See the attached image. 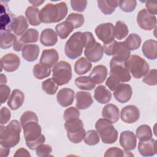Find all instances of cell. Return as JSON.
<instances>
[{
  "label": "cell",
  "instance_id": "26",
  "mask_svg": "<svg viewBox=\"0 0 157 157\" xmlns=\"http://www.w3.org/2000/svg\"><path fill=\"white\" fill-rule=\"evenodd\" d=\"M56 32L51 28L44 29L40 34V42L46 47L53 46L58 41V36Z\"/></svg>",
  "mask_w": 157,
  "mask_h": 157
},
{
  "label": "cell",
  "instance_id": "25",
  "mask_svg": "<svg viewBox=\"0 0 157 157\" xmlns=\"http://www.w3.org/2000/svg\"><path fill=\"white\" fill-rule=\"evenodd\" d=\"M144 55L149 59L154 60L157 58V42L153 39L145 40L142 47Z\"/></svg>",
  "mask_w": 157,
  "mask_h": 157
},
{
  "label": "cell",
  "instance_id": "5",
  "mask_svg": "<svg viewBox=\"0 0 157 157\" xmlns=\"http://www.w3.org/2000/svg\"><path fill=\"white\" fill-rule=\"evenodd\" d=\"M95 128L103 143L110 144L117 141L118 136V131L112 125V123L108 120L99 118L95 124Z\"/></svg>",
  "mask_w": 157,
  "mask_h": 157
},
{
  "label": "cell",
  "instance_id": "40",
  "mask_svg": "<svg viewBox=\"0 0 157 157\" xmlns=\"http://www.w3.org/2000/svg\"><path fill=\"white\" fill-rule=\"evenodd\" d=\"M124 42L129 50H135L140 47L142 39L139 35L132 33L128 36Z\"/></svg>",
  "mask_w": 157,
  "mask_h": 157
},
{
  "label": "cell",
  "instance_id": "19",
  "mask_svg": "<svg viewBox=\"0 0 157 157\" xmlns=\"http://www.w3.org/2000/svg\"><path fill=\"white\" fill-rule=\"evenodd\" d=\"M157 141L151 138L145 141H139L138 144V150L143 156H151L156 153Z\"/></svg>",
  "mask_w": 157,
  "mask_h": 157
},
{
  "label": "cell",
  "instance_id": "52",
  "mask_svg": "<svg viewBox=\"0 0 157 157\" xmlns=\"http://www.w3.org/2000/svg\"><path fill=\"white\" fill-rule=\"evenodd\" d=\"M71 5L72 9L77 12H83L87 6V1H71Z\"/></svg>",
  "mask_w": 157,
  "mask_h": 157
},
{
  "label": "cell",
  "instance_id": "10",
  "mask_svg": "<svg viewBox=\"0 0 157 157\" xmlns=\"http://www.w3.org/2000/svg\"><path fill=\"white\" fill-rule=\"evenodd\" d=\"M110 75L120 82H128L131 79L130 73L125 67L124 63L118 62L112 58L110 62Z\"/></svg>",
  "mask_w": 157,
  "mask_h": 157
},
{
  "label": "cell",
  "instance_id": "50",
  "mask_svg": "<svg viewBox=\"0 0 157 157\" xmlns=\"http://www.w3.org/2000/svg\"><path fill=\"white\" fill-rule=\"evenodd\" d=\"M104 156L105 157H123L126 156V152L120 148L113 147L108 148Z\"/></svg>",
  "mask_w": 157,
  "mask_h": 157
},
{
  "label": "cell",
  "instance_id": "17",
  "mask_svg": "<svg viewBox=\"0 0 157 157\" xmlns=\"http://www.w3.org/2000/svg\"><path fill=\"white\" fill-rule=\"evenodd\" d=\"M132 95V90L129 84L120 83L117 88L113 91L115 99L120 103L128 102Z\"/></svg>",
  "mask_w": 157,
  "mask_h": 157
},
{
  "label": "cell",
  "instance_id": "42",
  "mask_svg": "<svg viewBox=\"0 0 157 157\" xmlns=\"http://www.w3.org/2000/svg\"><path fill=\"white\" fill-rule=\"evenodd\" d=\"M58 85L53 78H49L42 83V90L48 94L53 95L58 90Z\"/></svg>",
  "mask_w": 157,
  "mask_h": 157
},
{
  "label": "cell",
  "instance_id": "1",
  "mask_svg": "<svg viewBox=\"0 0 157 157\" xmlns=\"http://www.w3.org/2000/svg\"><path fill=\"white\" fill-rule=\"evenodd\" d=\"M67 11V6L64 2L55 4L48 3L39 11V20L44 23H57L66 17Z\"/></svg>",
  "mask_w": 157,
  "mask_h": 157
},
{
  "label": "cell",
  "instance_id": "7",
  "mask_svg": "<svg viewBox=\"0 0 157 157\" xmlns=\"http://www.w3.org/2000/svg\"><path fill=\"white\" fill-rule=\"evenodd\" d=\"M83 123L82 120L71 119L66 120L64 128L67 131L68 139L74 144H78L82 141L86 134L83 128Z\"/></svg>",
  "mask_w": 157,
  "mask_h": 157
},
{
  "label": "cell",
  "instance_id": "20",
  "mask_svg": "<svg viewBox=\"0 0 157 157\" xmlns=\"http://www.w3.org/2000/svg\"><path fill=\"white\" fill-rule=\"evenodd\" d=\"M56 99L58 104L66 107L71 105L74 99V91L71 88H64L59 90L56 95Z\"/></svg>",
  "mask_w": 157,
  "mask_h": 157
},
{
  "label": "cell",
  "instance_id": "36",
  "mask_svg": "<svg viewBox=\"0 0 157 157\" xmlns=\"http://www.w3.org/2000/svg\"><path fill=\"white\" fill-rule=\"evenodd\" d=\"M152 136L151 129L147 124L139 126L136 131V136L140 141L148 140L152 138Z\"/></svg>",
  "mask_w": 157,
  "mask_h": 157
},
{
  "label": "cell",
  "instance_id": "45",
  "mask_svg": "<svg viewBox=\"0 0 157 157\" xmlns=\"http://www.w3.org/2000/svg\"><path fill=\"white\" fill-rule=\"evenodd\" d=\"M156 74L157 71L156 69H151L148 71L147 74L145 75V77L143 78V82L150 86H155L157 83V78H156Z\"/></svg>",
  "mask_w": 157,
  "mask_h": 157
},
{
  "label": "cell",
  "instance_id": "24",
  "mask_svg": "<svg viewBox=\"0 0 157 157\" xmlns=\"http://www.w3.org/2000/svg\"><path fill=\"white\" fill-rule=\"evenodd\" d=\"M107 76V69L104 65H98L93 67L89 77L95 84L103 83Z\"/></svg>",
  "mask_w": 157,
  "mask_h": 157
},
{
  "label": "cell",
  "instance_id": "53",
  "mask_svg": "<svg viewBox=\"0 0 157 157\" xmlns=\"http://www.w3.org/2000/svg\"><path fill=\"white\" fill-rule=\"evenodd\" d=\"M10 93V88L6 84L0 85V98L1 104L4 103L9 98Z\"/></svg>",
  "mask_w": 157,
  "mask_h": 157
},
{
  "label": "cell",
  "instance_id": "37",
  "mask_svg": "<svg viewBox=\"0 0 157 157\" xmlns=\"http://www.w3.org/2000/svg\"><path fill=\"white\" fill-rule=\"evenodd\" d=\"M33 72L36 78L42 80L50 75L51 69L40 63H37L34 66Z\"/></svg>",
  "mask_w": 157,
  "mask_h": 157
},
{
  "label": "cell",
  "instance_id": "15",
  "mask_svg": "<svg viewBox=\"0 0 157 157\" xmlns=\"http://www.w3.org/2000/svg\"><path fill=\"white\" fill-rule=\"evenodd\" d=\"M140 117L139 109L134 105H128L123 107L120 113V118L123 121L128 124L136 122Z\"/></svg>",
  "mask_w": 157,
  "mask_h": 157
},
{
  "label": "cell",
  "instance_id": "13",
  "mask_svg": "<svg viewBox=\"0 0 157 157\" xmlns=\"http://www.w3.org/2000/svg\"><path fill=\"white\" fill-rule=\"evenodd\" d=\"M8 7L1 4V33H11L15 19L14 15L7 9Z\"/></svg>",
  "mask_w": 157,
  "mask_h": 157
},
{
  "label": "cell",
  "instance_id": "41",
  "mask_svg": "<svg viewBox=\"0 0 157 157\" xmlns=\"http://www.w3.org/2000/svg\"><path fill=\"white\" fill-rule=\"evenodd\" d=\"M20 39L25 44L35 43L39 39V32L36 29L30 28L21 36Z\"/></svg>",
  "mask_w": 157,
  "mask_h": 157
},
{
  "label": "cell",
  "instance_id": "6",
  "mask_svg": "<svg viewBox=\"0 0 157 157\" xmlns=\"http://www.w3.org/2000/svg\"><path fill=\"white\" fill-rule=\"evenodd\" d=\"M129 73L136 78H140L149 70L148 63L139 55H132L124 63Z\"/></svg>",
  "mask_w": 157,
  "mask_h": 157
},
{
  "label": "cell",
  "instance_id": "8",
  "mask_svg": "<svg viewBox=\"0 0 157 157\" xmlns=\"http://www.w3.org/2000/svg\"><path fill=\"white\" fill-rule=\"evenodd\" d=\"M83 42L82 39V33H74L66 41L64 47L65 54L71 59H75L83 53Z\"/></svg>",
  "mask_w": 157,
  "mask_h": 157
},
{
  "label": "cell",
  "instance_id": "56",
  "mask_svg": "<svg viewBox=\"0 0 157 157\" xmlns=\"http://www.w3.org/2000/svg\"><path fill=\"white\" fill-rule=\"evenodd\" d=\"M147 10L151 15H155L157 13V1H147L145 4Z\"/></svg>",
  "mask_w": 157,
  "mask_h": 157
},
{
  "label": "cell",
  "instance_id": "2",
  "mask_svg": "<svg viewBox=\"0 0 157 157\" xmlns=\"http://www.w3.org/2000/svg\"><path fill=\"white\" fill-rule=\"evenodd\" d=\"M21 124L17 120H12L7 126H1V146L12 148L17 145L20 140Z\"/></svg>",
  "mask_w": 157,
  "mask_h": 157
},
{
  "label": "cell",
  "instance_id": "46",
  "mask_svg": "<svg viewBox=\"0 0 157 157\" xmlns=\"http://www.w3.org/2000/svg\"><path fill=\"white\" fill-rule=\"evenodd\" d=\"M137 6L136 0L120 1L119 6L120 9L125 12H131L134 10Z\"/></svg>",
  "mask_w": 157,
  "mask_h": 157
},
{
  "label": "cell",
  "instance_id": "49",
  "mask_svg": "<svg viewBox=\"0 0 157 157\" xmlns=\"http://www.w3.org/2000/svg\"><path fill=\"white\" fill-rule=\"evenodd\" d=\"M63 117L65 121L71 119H77L80 117V112L78 109L74 107H70L64 110Z\"/></svg>",
  "mask_w": 157,
  "mask_h": 157
},
{
  "label": "cell",
  "instance_id": "31",
  "mask_svg": "<svg viewBox=\"0 0 157 157\" xmlns=\"http://www.w3.org/2000/svg\"><path fill=\"white\" fill-rule=\"evenodd\" d=\"M28 23L26 18L24 16L20 15L15 18L12 29L15 34L18 36L23 35L28 30Z\"/></svg>",
  "mask_w": 157,
  "mask_h": 157
},
{
  "label": "cell",
  "instance_id": "12",
  "mask_svg": "<svg viewBox=\"0 0 157 157\" xmlns=\"http://www.w3.org/2000/svg\"><path fill=\"white\" fill-rule=\"evenodd\" d=\"M137 23L139 27L145 31H151L155 28L156 18L150 14L146 9H141L137 16Z\"/></svg>",
  "mask_w": 157,
  "mask_h": 157
},
{
  "label": "cell",
  "instance_id": "44",
  "mask_svg": "<svg viewBox=\"0 0 157 157\" xmlns=\"http://www.w3.org/2000/svg\"><path fill=\"white\" fill-rule=\"evenodd\" d=\"M100 136L97 131L89 130L86 132L84 142L88 145H95L99 142Z\"/></svg>",
  "mask_w": 157,
  "mask_h": 157
},
{
  "label": "cell",
  "instance_id": "38",
  "mask_svg": "<svg viewBox=\"0 0 157 157\" xmlns=\"http://www.w3.org/2000/svg\"><path fill=\"white\" fill-rule=\"evenodd\" d=\"M17 40V37L12 33H1L0 47L2 49L11 47Z\"/></svg>",
  "mask_w": 157,
  "mask_h": 157
},
{
  "label": "cell",
  "instance_id": "18",
  "mask_svg": "<svg viewBox=\"0 0 157 157\" xmlns=\"http://www.w3.org/2000/svg\"><path fill=\"white\" fill-rule=\"evenodd\" d=\"M104 53V48L101 44L96 42L91 47L86 48L84 51V55L86 59L91 62H98L100 61Z\"/></svg>",
  "mask_w": 157,
  "mask_h": 157
},
{
  "label": "cell",
  "instance_id": "57",
  "mask_svg": "<svg viewBox=\"0 0 157 157\" xmlns=\"http://www.w3.org/2000/svg\"><path fill=\"white\" fill-rule=\"evenodd\" d=\"M13 156H28V157H30L31 155L26 149H25L24 148H20L18 149L16 151L15 153L13 155Z\"/></svg>",
  "mask_w": 157,
  "mask_h": 157
},
{
  "label": "cell",
  "instance_id": "11",
  "mask_svg": "<svg viewBox=\"0 0 157 157\" xmlns=\"http://www.w3.org/2000/svg\"><path fill=\"white\" fill-rule=\"evenodd\" d=\"M95 34L104 44H109L114 40V26L111 23L100 24L95 28Z\"/></svg>",
  "mask_w": 157,
  "mask_h": 157
},
{
  "label": "cell",
  "instance_id": "39",
  "mask_svg": "<svg viewBox=\"0 0 157 157\" xmlns=\"http://www.w3.org/2000/svg\"><path fill=\"white\" fill-rule=\"evenodd\" d=\"M129 33L127 25L122 21H118L114 27V36L118 40L125 38Z\"/></svg>",
  "mask_w": 157,
  "mask_h": 157
},
{
  "label": "cell",
  "instance_id": "61",
  "mask_svg": "<svg viewBox=\"0 0 157 157\" xmlns=\"http://www.w3.org/2000/svg\"><path fill=\"white\" fill-rule=\"evenodd\" d=\"M7 82V78L6 76L4 75V74H1V84H4L6 83Z\"/></svg>",
  "mask_w": 157,
  "mask_h": 157
},
{
  "label": "cell",
  "instance_id": "59",
  "mask_svg": "<svg viewBox=\"0 0 157 157\" xmlns=\"http://www.w3.org/2000/svg\"><path fill=\"white\" fill-rule=\"evenodd\" d=\"M10 151V148L7 147H4L2 146H1V149H0V155L2 157H6L8 156L9 153Z\"/></svg>",
  "mask_w": 157,
  "mask_h": 157
},
{
  "label": "cell",
  "instance_id": "48",
  "mask_svg": "<svg viewBox=\"0 0 157 157\" xmlns=\"http://www.w3.org/2000/svg\"><path fill=\"white\" fill-rule=\"evenodd\" d=\"M52 148L48 144H40L36 149V153L39 157H47L50 156Z\"/></svg>",
  "mask_w": 157,
  "mask_h": 157
},
{
  "label": "cell",
  "instance_id": "33",
  "mask_svg": "<svg viewBox=\"0 0 157 157\" xmlns=\"http://www.w3.org/2000/svg\"><path fill=\"white\" fill-rule=\"evenodd\" d=\"M92 67L91 62L84 57L79 58L74 64V71L78 75H83L87 73Z\"/></svg>",
  "mask_w": 157,
  "mask_h": 157
},
{
  "label": "cell",
  "instance_id": "32",
  "mask_svg": "<svg viewBox=\"0 0 157 157\" xmlns=\"http://www.w3.org/2000/svg\"><path fill=\"white\" fill-rule=\"evenodd\" d=\"M74 29L73 26L66 20L58 24L55 27L57 35L62 39H66Z\"/></svg>",
  "mask_w": 157,
  "mask_h": 157
},
{
  "label": "cell",
  "instance_id": "35",
  "mask_svg": "<svg viewBox=\"0 0 157 157\" xmlns=\"http://www.w3.org/2000/svg\"><path fill=\"white\" fill-rule=\"evenodd\" d=\"M75 85L80 89L83 90H92L96 84L91 80L88 76H81L75 79Z\"/></svg>",
  "mask_w": 157,
  "mask_h": 157
},
{
  "label": "cell",
  "instance_id": "47",
  "mask_svg": "<svg viewBox=\"0 0 157 157\" xmlns=\"http://www.w3.org/2000/svg\"><path fill=\"white\" fill-rule=\"evenodd\" d=\"M32 121L38 122V117L34 112L30 110L25 112L20 117V124L21 127L26 123Z\"/></svg>",
  "mask_w": 157,
  "mask_h": 157
},
{
  "label": "cell",
  "instance_id": "21",
  "mask_svg": "<svg viewBox=\"0 0 157 157\" xmlns=\"http://www.w3.org/2000/svg\"><path fill=\"white\" fill-rule=\"evenodd\" d=\"M58 59L59 55L55 49H46L42 51L40 58V63L51 68L56 63Z\"/></svg>",
  "mask_w": 157,
  "mask_h": 157
},
{
  "label": "cell",
  "instance_id": "9",
  "mask_svg": "<svg viewBox=\"0 0 157 157\" xmlns=\"http://www.w3.org/2000/svg\"><path fill=\"white\" fill-rule=\"evenodd\" d=\"M52 72V78L58 86L68 83L72 78L71 66L65 61L56 63L53 67Z\"/></svg>",
  "mask_w": 157,
  "mask_h": 157
},
{
  "label": "cell",
  "instance_id": "51",
  "mask_svg": "<svg viewBox=\"0 0 157 157\" xmlns=\"http://www.w3.org/2000/svg\"><path fill=\"white\" fill-rule=\"evenodd\" d=\"M82 39L83 42V46L85 48L91 47L96 42L93 34L90 32L82 33Z\"/></svg>",
  "mask_w": 157,
  "mask_h": 157
},
{
  "label": "cell",
  "instance_id": "43",
  "mask_svg": "<svg viewBox=\"0 0 157 157\" xmlns=\"http://www.w3.org/2000/svg\"><path fill=\"white\" fill-rule=\"evenodd\" d=\"M66 21H69L74 27L78 28L81 27L84 23V17L82 14L77 13H71L66 18Z\"/></svg>",
  "mask_w": 157,
  "mask_h": 157
},
{
  "label": "cell",
  "instance_id": "23",
  "mask_svg": "<svg viewBox=\"0 0 157 157\" xmlns=\"http://www.w3.org/2000/svg\"><path fill=\"white\" fill-rule=\"evenodd\" d=\"M25 95L23 93L18 89L13 90L7 101V105L10 109L15 110L19 109L23 104Z\"/></svg>",
  "mask_w": 157,
  "mask_h": 157
},
{
  "label": "cell",
  "instance_id": "22",
  "mask_svg": "<svg viewBox=\"0 0 157 157\" xmlns=\"http://www.w3.org/2000/svg\"><path fill=\"white\" fill-rule=\"evenodd\" d=\"M103 118L108 120L112 123H115L120 118V110L117 105L113 104L105 105L102 110Z\"/></svg>",
  "mask_w": 157,
  "mask_h": 157
},
{
  "label": "cell",
  "instance_id": "29",
  "mask_svg": "<svg viewBox=\"0 0 157 157\" xmlns=\"http://www.w3.org/2000/svg\"><path fill=\"white\" fill-rule=\"evenodd\" d=\"M94 98L100 104H107L111 99L112 93L105 86L99 85L94 90Z\"/></svg>",
  "mask_w": 157,
  "mask_h": 157
},
{
  "label": "cell",
  "instance_id": "58",
  "mask_svg": "<svg viewBox=\"0 0 157 157\" xmlns=\"http://www.w3.org/2000/svg\"><path fill=\"white\" fill-rule=\"evenodd\" d=\"M25 45V44L23 43V42H21L20 40V39H19V40H16V42L13 45V47L14 50H15L17 52H20V51L22 50V49Z\"/></svg>",
  "mask_w": 157,
  "mask_h": 157
},
{
  "label": "cell",
  "instance_id": "16",
  "mask_svg": "<svg viewBox=\"0 0 157 157\" xmlns=\"http://www.w3.org/2000/svg\"><path fill=\"white\" fill-rule=\"evenodd\" d=\"M120 144L126 151L133 150L137 145V137L132 131H124L120 134Z\"/></svg>",
  "mask_w": 157,
  "mask_h": 157
},
{
  "label": "cell",
  "instance_id": "4",
  "mask_svg": "<svg viewBox=\"0 0 157 157\" xmlns=\"http://www.w3.org/2000/svg\"><path fill=\"white\" fill-rule=\"evenodd\" d=\"M103 48L107 55L113 56L112 59L120 63H124L130 56L131 52L124 42L114 40L109 44H104Z\"/></svg>",
  "mask_w": 157,
  "mask_h": 157
},
{
  "label": "cell",
  "instance_id": "55",
  "mask_svg": "<svg viewBox=\"0 0 157 157\" xmlns=\"http://www.w3.org/2000/svg\"><path fill=\"white\" fill-rule=\"evenodd\" d=\"M121 83L116 78L112 76H109L105 82V85L112 91H114Z\"/></svg>",
  "mask_w": 157,
  "mask_h": 157
},
{
  "label": "cell",
  "instance_id": "3",
  "mask_svg": "<svg viewBox=\"0 0 157 157\" xmlns=\"http://www.w3.org/2000/svg\"><path fill=\"white\" fill-rule=\"evenodd\" d=\"M22 128L26 144L29 149L36 150L39 145L44 144L45 137L42 134L41 126L38 122L34 121L28 122Z\"/></svg>",
  "mask_w": 157,
  "mask_h": 157
},
{
  "label": "cell",
  "instance_id": "28",
  "mask_svg": "<svg viewBox=\"0 0 157 157\" xmlns=\"http://www.w3.org/2000/svg\"><path fill=\"white\" fill-rule=\"evenodd\" d=\"M40 52L39 47L36 44H26L22 49L23 58L29 62H33L38 58Z\"/></svg>",
  "mask_w": 157,
  "mask_h": 157
},
{
  "label": "cell",
  "instance_id": "14",
  "mask_svg": "<svg viewBox=\"0 0 157 157\" xmlns=\"http://www.w3.org/2000/svg\"><path fill=\"white\" fill-rule=\"evenodd\" d=\"M20 64V58L12 53H7L1 59V71L4 69L6 72H11L15 71Z\"/></svg>",
  "mask_w": 157,
  "mask_h": 157
},
{
  "label": "cell",
  "instance_id": "34",
  "mask_svg": "<svg viewBox=\"0 0 157 157\" xmlns=\"http://www.w3.org/2000/svg\"><path fill=\"white\" fill-rule=\"evenodd\" d=\"M25 15L29 24L32 26H38L41 22L39 20V10L34 6H29L26 11Z\"/></svg>",
  "mask_w": 157,
  "mask_h": 157
},
{
  "label": "cell",
  "instance_id": "60",
  "mask_svg": "<svg viewBox=\"0 0 157 157\" xmlns=\"http://www.w3.org/2000/svg\"><path fill=\"white\" fill-rule=\"evenodd\" d=\"M29 2L30 3H31L34 7H36V6H40L43 2H45V1H39V0H33V1H31L29 0Z\"/></svg>",
  "mask_w": 157,
  "mask_h": 157
},
{
  "label": "cell",
  "instance_id": "54",
  "mask_svg": "<svg viewBox=\"0 0 157 157\" xmlns=\"http://www.w3.org/2000/svg\"><path fill=\"white\" fill-rule=\"evenodd\" d=\"M0 114H1V120H0L1 124L3 125L7 123L11 117L10 111L6 107H2L1 109Z\"/></svg>",
  "mask_w": 157,
  "mask_h": 157
},
{
  "label": "cell",
  "instance_id": "27",
  "mask_svg": "<svg viewBox=\"0 0 157 157\" xmlns=\"http://www.w3.org/2000/svg\"><path fill=\"white\" fill-rule=\"evenodd\" d=\"M75 98L76 107L78 109H86L93 103L91 95L88 92L81 91H78L76 93Z\"/></svg>",
  "mask_w": 157,
  "mask_h": 157
},
{
  "label": "cell",
  "instance_id": "30",
  "mask_svg": "<svg viewBox=\"0 0 157 157\" xmlns=\"http://www.w3.org/2000/svg\"><path fill=\"white\" fill-rule=\"evenodd\" d=\"M98 7L105 15H110L116 7L119 6L120 0H98L97 1Z\"/></svg>",
  "mask_w": 157,
  "mask_h": 157
}]
</instances>
